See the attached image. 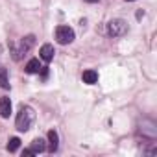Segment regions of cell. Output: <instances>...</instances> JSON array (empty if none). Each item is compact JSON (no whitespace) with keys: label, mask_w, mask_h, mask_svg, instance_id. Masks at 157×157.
Here are the masks:
<instances>
[{"label":"cell","mask_w":157,"mask_h":157,"mask_svg":"<svg viewBox=\"0 0 157 157\" xmlns=\"http://www.w3.org/2000/svg\"><path fill=\"white\" fill-rule=\"evenodd\" d=\"M35 122V113L30 105H22L17 113V118H15V128L22 133H26Z\"/></svg>","instance_id":"cell-1"},{"label":"cell","mask_w":157,"mask_h":157,"mask_svg":"<svg viewBox=\"0 0 157 157\" xmlns=\"http://www.w3.org/2000/svg\"><path fill=\"white\" fill-rule=\"evenodd\" d=\"M33 43H35V37H33V35H28V37H24L19 44H11L13 59H15V61H19L24 54H28V52H30V48L33 46Z\"/></svg>","instance_id":"cell-2"},{"label":"cell","mask_w":157,"mask_h":157,"mask_svg":"<svg viewBox=\"0 0 157 157\" xmlns=\"http://www.w3.org/2000/svg\"><path fill=\"white\" fill-rule=\"evenodd\" d=\"M128 32V22L124 19H113L107 22V33L111 37H122Z\"/></svg>","instance_id":"cell-3"},{"label":"cell","mask_w":157,"mask_h":157,"mask_svg":"<svg viewBox=\"0 0 157 157\" xmlns=\"http://www.w3.org/2000/svg\"><path fill=\"white\" fill-rule=\"evenodd\" d=\"M74 30L70 26H57L56 28V39L59 44H70L74 41Z\"/></svg>","instance_id":"cell-4"},{"label":"cell","mask_w":157,"mask_h":157,"mask_svg":"<svg viewBox=\"0 0 157 157\" xmlns=\"http://www.w3.org/2000/svg\"><path fill=\"white\" fill-rule=\"evenodd\" d=\"M139 131L142 133V137H148L153 140L157 137V124L150 118H142V122L139 124Z\"/></svg>","instance_id":"cell-5"},{"label":"cell","mask_w":157,"mask_h":157,"mask_svg":"<svg viewBox=\"0 0 157 157\" xmlns=\"http://www.w3.org/2000/svg\"><path fill=\"white\" fill-rule=\"evenodd\" d=\"M54 54H56V50H54V46H52V44H43V46H41V50H39L41 59H43V61H46V63L54 59Z\"/></svg>","instance_id":"cell-6"},{"label":"cell","mask_w":157,"mask_h":157,"mask_svg":"<svg viewBox=\"0 0 157 157\" xmlns=\"http://www.w3.org/2000/svg\"><path fill=\"white\" fill-rule=\"evenodd\" d=\"M57 146H59V135H57L56 129H50L48 131V151L54 153L57 150Z\"/></svg>","instance_id":"cell-7"},{"label":"cell","mask_w":157,"mask_h":157,"mask_svg":"<svg viewBox=\"0 0 157 157\" xmlns=\"http://www.w3.org/2000/svg\"><path fill=\"white\" fill-rule=\"evenodd\" d=\"M11 115V100L10 98H0V117L10 118Z\"/></svg>","instance_id":"cell-8"},{"label":"cell","mask_w":157,"mask_h":157,"mask_svg":"<svg viewBox=\"0 0 157 157\" xmlns=\"http://www.w3.org/2000/svg\"><path fill=\"white\" fill-rule=\"evenodd\" d=\"M83 82L87 85H94L98 82V72L96 70H85L83 72Z\"/></svg>","instance_id":"cell-9"},{"label":"cell","mask_w":157,"mask_h":157,"mask_svg":"<svg viewBox=\"0 0 157 157\" xmlns=\"http://www.w3.org/2000/svg\"><path fill=\"white\" fill-rule=\"evenodd\" d=\"M30 150H32L33 153H41V151H44V150H46V144H44V140L39 137V139H33V142H32Z\"/></svg>","instance_id":"cell-10"},{"label":"cell","mask_w":157,"mask_h":157,"mask_svg":"<svg viewBox=\"0 0 157 157\" xmlns=\"http://www.w3.org/2000/svg\"><path fill=\"white\" fill-rule=\"evenodd\" d=\"M39 70H41L39 59H30V61L26 63V72H28V74H37Z\"/></svg>","instance_id":"cell-11"},{"label":"cell","mask_w":157,"mask_h":157,"mask_svg":"<svg viewBox=\"0 0 157 157\" xmlns=\"http://www.w3.org/2000/svg\"><path fill=\"white\" fill-rule=\"evenodd\" d=\"M0 87L2 89H10V78H8V70L0 67Z\"/></svg>","instance_id":"cell-12"},{"label":"cell","mask_w":157,"mask_h":157,"mask_svg":"<svg viewBox=\"0 0 157 157\" xmlns=\"http://www.w3.org/2000/svg\"><path fill=\"white\" fill-rule=\"evenodd\" d=\"M21 146V139L19 137H11L10 142H8V151H17Z\"/></svg>","instance_id":"cell-13"},{"label":"cell","mask_w":157,"mask_h":157,"mask_svg":"<svg viewBox=\"0 0 157 157\" xmlns=\"http://www.w3.org/2000/svg\"><path fill=\"white\" fill-rule=\"evenodd\" d=\"M22 155H35V153H33V151L28 148V150H24V153H22Z\"/></svg>","instance_id":"cell-14"},{"label":"cell","mask_w":157,"mask_h":157,"mask_svg":"<svg viewBox=\"0 0 157 157\" xmlns=\"http://www.w3.org/2000/svg\"><path fill=\"white\" fill-rule=\"evenodd\" d=\"M85 2H89V4H96V2H100V0H85Z\"/></svg>","instance_id":"cell-15"},{"label":"cell","mask_w":157,"mask_h":157,"mask_svg":"<svg viewBox=\"0 0 157 157\" xmlns=\"http://www.w3.org/2000/svg\"><path fill=\"white\" fill-rule=\"evenodd\" d=\"M126 2H133V0H126Z\"/></svg>","instance_id":"cell-16"}]
</instances>
